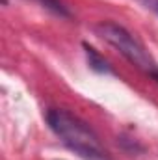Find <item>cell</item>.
I'll list each match as a JSON object with an SVG mask.
<instances>
[{"label": "cell", "mask_w": 158, "mask_h": 160, "mask_svg": "<svg viewBox=\"0 0 158 160\" xmlns=\"http://www.w3.org/2000/svg\"><path fill=\"white\" fill-rule=\"evenodd\" d=\"M45 119L62 143L78 157L86 160H110L95 130L75 114L63 108H50Z\"/></svg>", "instance_id": "6da1fadb"}, {"label": "cell", "mask_w": 158, "mask_h": 160, "mask_svg": "<svg viewBox=\"0 0 158 160\" xmlns=\"http://www.w3.org/2000/svg\"><path fill=\"white\" fill-rule=\"evenodd\" d=\"M95 32L101 39H104L116 50H119V54H123L138 69L147 71V73H153L156 69V62L151 56V52L147 50V47L125 26H121L114 21H101L95 26Z\"/></svg>", "instance_id": "7a4b0ae2"}, {"label": "cell", "mask_w": 158, "mask_h": 160, "mask_svg": "<svg viewBox=\"0 0 158 160\" xmlns=\"http://www.w3.org/2000/svg\"><path fill=\"white\" fill-rule=\"evenodd\" d=\"M82 47H84L87 63H89V67H91L93 71H97V73H110V65H108V62H106L104 56H101V54H99L91 45H87V43H84Z\"/></svg>", "instance_id": "3957f363"}, {"label": "cell", "mask_w": 158, "mask_h": 160, "mask_svg": "<svg viewBox=\"0 0 158 160\" xmlns=\"http://www.w3.org/2000/svg\"><path fill=\"white\" fill-rule=\"evenodd\" d=\"M36 2L39 4L41 8L48 9L50 13H54V15H58L62 19H69L71 17V11H69V8L65 6L63 0H36Z\"/></svg>", "instance_id": "277c9868"}, {"label": "cell", "mask_w": 158, "mask_h": 160, "mask_svg": "<svg viewBox=\"0 0 158 160\" xmlns=\"http://www.w3.org/2000/svg\"><path fill=\"white\" fill-rule=\"evenodd\" d=\"M141 2H143L147 8H155V9L158 8V0H141Z\"/></svg>", "instance_id": "5b68a950"}, {"label": "cell", "mask_w": 158, "mask_h": 160, "mask_svg": "<svg viewBox=\"0 0 158 160\" xmlns=\"http://www.w3.org/2000/svg\"><path fill=\"white\" fill-rule=\"evenodd\" d=\"M149 75H151V77H153V78H155V80L158 82V67L155 69V71H153V73H149Z\"/></svg>", "instance_id": "8992f818"}, {"label": "cell", "mask_w": 158, "mask_h": 160, "mask_svg": "<svg viewBox=\"0 0 158 160\" xmlns=\"http://www.w3.org/2000/svg\"><path fill=\"white\" fill-rule=\"evenodd\" d=\"M156 11H158V8H156Z\"/></svg>", "instance_id": "52a82bcc"}]
</instances>
